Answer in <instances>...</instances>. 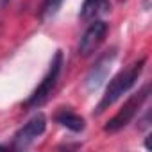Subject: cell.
I'll use <instances>...</instances> for the list:
<instances>
[{"mask_svg": "<svg viewBox=\"0 0 152 152\" xmlns=\"http://www.w3.org/2000/svg\"><path fill=\"white\" fill-rule=\"evenodd\" d=\"M109 9L107 0H84V4L81 7V16L84 20H91Z\"/></svg>", "mask_w": 152, "mask_h": 152, "instance_id": "7", "label": "cell"}, {"mask_svg": "<svg viewBox=\"0 0 152 152\" xmlns=\"http://www.w3.org/2000/svg\"><path fill=\"white\" fill-rule=\"evenodd\" d=\"M61 66H63V54L61 52H56L52 63H50V68L47 72V75L43 77V81L39 83V86L34 90V93L31 95V99L27 100V106L29 107H38L41 106L54 91L56 84H57V79H59V72H61Z\"/></svg>", "mask_w": 152, "mask_h": 152, "instance_id": "2", "label": "cell"}, {"mask_svg": "<svg viewBox=\"0 0 152 152\" xmlns=\"http://www.w3.org/2000/svg\"><path fill=\"white\" fill-rule=\"evenodd\" d=\"M61 2H63V0H45L43 6H41V11H39L41 20H47V18L54 16L57 13L59 6H61Z\"/></svg>", "mask_w": 152, "mask_h": 152, "instance_id": "9", "label": "cell"}, {"mask_svg": "<svg viewBox=\"0 0 152 152\" xmlns=\"http://www.w3.org/2000/svg\"><path fill=\"white\" fill-rule=\"evenodd\" d=\"M6 2H9V0H0V7H2V6H4Z\"/></svg>", "mask_w": 152, "mask_h": 152, "instance_id": "10", "label": "cell"}, {"mask_svg": "<svg viewBox=\"0 0 152 152\" xmlns=\"http://www.w3.org/2000/svg\"><path fill=\"white\" fill-rule=\"evenodd\" d=\"M147 91H148V88H143L138 95H132L125 104H124V107L107 122V125H106V131L107 132H116L118 129H122V127H125L132 118H134V115H136V111L140 109V106H141V102L145 100V97H147Z\"/></svg>", "mask_w": 152, "mask_h": 152, "instance_id": "3", "label": "cell"}, {"mask_svg": "<svg viewBox=\"0 0 152 152\" xmlns=\"http://www.w3.org/2000/svg\"><path fill=\"white\" fill-rule=\"evenodd\" d=\"M143 64H145V59H140V61L132 63L131 66L122 70L109 83V86H107V90H106V93H104V97H102V100H100V104L97 107V113H102L106 107H109L113 102H116L124 93H127L134 86V83L138 81L140 73L143 70Z\"/></svg>", "mask_w": 152, "mask_h": 152, "instance_id": "1", "label": "cell"}, {"mask_svg": "<svg viewBox=\"0 0 152 152\" xmlns=\"http://www.w3.org/2000/svg\"><path fill=\"white\" fill-rule=\"evenodd\" d=\"M113 57V56H111ZM111 57H102L100 61H99V64L91 70V73H90V77H88V88L90 90H93V88H97L100 83H102V79H104V75H106V72H107V66H109V63H111Z\"/></svg>", "mask_w": 152, "mask_h": 152, "instance_id": "8", "label": "cell"}, {"mask_svg": "<svg viewBox=\"0 0 152 152\" xmlns=\"http://www.w3.org/2000/svg\"><path fill=\"white\" fill-rule=\"evenodd\" d=\"M56 120H57L63 127H66V129H70V131H73V132H79V131L84 129V118L79 116L77 113L70 111V109H61V111L56 115Z\"/></svg>", "mask_w": 152, "mask_h": 152, "instance_id": "6", "label": "cell"}, {"mask_svg": "<svg viewBox=\"0 0 152 152\" xmlns=\"http://www.w3.org/2000/svg\"><path fill=\"white\" fill-rule=\"evenodd\" d=\"M45 131V116L39 113L36 116H32L15 136V148L22 150L25 147H29L41 132Z\"/></svg>", "mask_w": 152, "mask_h": 152, "instance_id": "5", "label": "cell"}, {"mask_svg": "<svg viewBox=\"0 0 152 152\" xmlns=\"http://www.w3.org/2000/svg\"><path fill=\"white\" fill-rule=\"evenodd\" d=\"M107 32V25L102 20H95L84 32V36L81 38L79 43V54L81 56H90L91 52H95L99 48V45L104 41Z\"/></svg>", "mask_w": 152, "mask_h": 152, "instance_id": "4", "label": "cell"}]
</instances>
